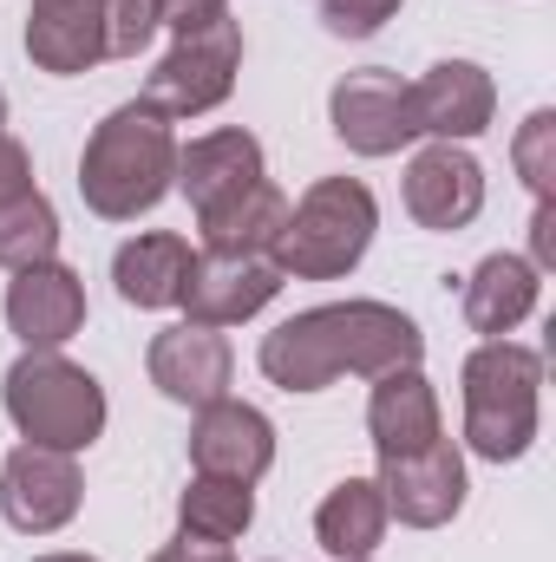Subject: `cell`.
I'll use <instances>...</instances> for the list:
<instances>
[{
	"instance_id": "cell-1",
	"label": "cell",
	"mask_w": 556,
	"mask_h": 562,
	"mask_svg": "<svg viewBox=\"0 0 556 562\" xmlns=\"http://www.w3.org/2000/svg\"><path fill=\"white\" fill-rule=\"evenodd\" d=\"M419 353H425V334L413 327V314L387 301H327L263 334L256 360L281 393H321L341 373L380 380L393 367H419Z\"/></svg>"
},
{
	"instance_id": "cell-2",
	"label": "cell",
	"mask_w": 556,
	"mask_h": 562,
	"mask_svg": "<svg viewBox=\"0 0 556 562\" xmlns=\"http://www.w3.org/2000/svg\"><path fill=\"white\" fill-rule=\"evenodd\" d=\"M170 183H177V132H170V119L138 105V99L105 112V125L86 138V157H79L86 210L105 216V223H138L144 210L164 203Z\"/></svg>"
},
{
	"instance_id": "cell-3",
	"label": "cell",
	"mask_w": 556,
	"mask_h": 562,
	"mask_svg": "<svg viewBox=\"0 0 556 562\" xmlns=\"http://www.w3.org/2000/svg\"><path fill=\"white\" fill-rule=\"evenodd\" d=\"M465 445L491 464H518L537 438V393H544V353L518 340H485L465 360Z\"/></svg>"
},
{
	"instance_id": "cell-4",
	"label": "cell",
	"mask_w": 556,
	"mask_h": 562,
	"mask_svg": "<svg viewBox=\"0 0 556 562\" xmlns=\"http://www.w3.org/2000/svg\"><path fill=\"white\" fill-rule=\"evenodd\" d=\"M374 229H380L374 190H367L360 177H321V183H308V196L288 210L269 262L294 281H334L367 256Z\"/></svg>"
},
{
	"instance_id": "cell-5",
	"label": "cell",
	"mask_w": 556,
	"mask_h": 562,
	"mask_svg": "<svg viewBox=\"0 0 556 562\" xmlns=\"http://www.w3.org/2000/svg\"><path fill=\"white\" fill-rule=\"evenodd\" d=\"M7 419L20 425L26 445H53V451H86L105 431V386L73 367L59 347H26L7 367Z\"/></svg>"
},
{
	"instance_id": "cell-6",
	"label": "cell",
	"mask_w": 556,
	"mask_h": 562,
	"mask_svg": "<svg viewBox=\"0 0 556 562\" xmlns=\"http://www.w3.org/2000/svg\"><path fill=\"white\" fill-rule=\"evenodd\" d=\"M236 72H243V26L230 13H216V20L177 33V46L144 79L138 105L164 112V119H203L236 92Z\"/></svg>"
},
{
	"instance_id": "cell-7",
	"label": "cell",
	"mask_w": 556,
	"mask_h": 562,
	"mask_svg": "<svg viewBox=\"0 0 556 562\" xmlns=\"http://www.w3.org/2000/svg\"><path fill=\"white\" fill-rule=\"evenodd\" d=\"M79 497H86V477L73 464V451H53V445H20L7 451L0 464V510L20 537H53L79 517Z\"/></svg>"
},
{
	"instance_id": "cell-8",
	"label": "cell",
	"mask_w": 556,
	"mask_h": 562,
	"mask_svg": "<svg viewBox=\"0 0 556 562\" xmlns=\"http://www.w3.org/2000/svg\"><path fill=\"white\" fill-rule=\"evenodd\" d=\"M327 119L334 138L347 144L354 157H393L419 138L413 132V105H407V79L387 66H360L327 92Z\"/></svg>"
},
{
	"instance_id": "cell-9",
	"label": "cell",
	"mask_w": 556,
	"mask_h": 562,
	"mask_svg": "<svg viewBox=\"0 0 556 562\" xmlns=\"http://www.w3.org/2000/svg\"><path fill=\"white\" fill-rule=\"evenodd\" d=\"M380 497H387V517L413 524V530H438L465 510V451L452 438H432L425 451H400V458H380Z\"/></svg>"
},
{
	"instance_id": "cell-10",
	"label": "cell",
	"mask_w": 556,
	"mask_h": 562,
	"mask_svg": "<svg viewBox=\"0 0 556 562\" xmlns=\"http://www.w3.org/2000/svg\"><path fill=\"white\" fill-rule=\"evenodd\" d=\"M407 105H413V132L438 144H465L478 132H491V112H498V86L485 66L471 59H438L425 79L407 86Z\"/></svg>"
},
{
	"instance_id": "cell-11",
	"label": "cell",
	"mask_w": 556,
	"mask_h": 562,
	"mask_svg": "<svg viewBox=\"0 0 556 562\" xmlns=\"http://www.w3.org/2000/svg\"><path fill=\"white\" fill-rule=\"evenodd\" d=\"M276 294H281V269L269 256H216V249H203L190 262V281H184L177 307L197 327H236V321L263 314Z\"/></svg>"
},
{
	"instance_id": "cell-12",
	"label": "cell",
	"mask_w": 556,
	"mask_h": 562,
	"mask_svg": "<svg viewBox=\"0 0 556 562\" xmlns=\"http://www.w3.org/2000/svg\"><path fill=\"white\" fill-rule=\"evenodd\" d=\"M151 367V386L177 406H210V400H230V373H236V353L223 340V327H164L144 353Z\"/></svg>"
},
{
	"instance_id": "cell-13",
	"label": "cell",
	"mask_w": 556,
	"mask_h": 562,
	"mask_svg": "<svg viewBox=\"0 0 556 562\" xmlns=\"http://www.w3.org/2000/svg\"><path fill=\"white\" fill-rule=\"evenodd\" d=\"M190 464H197L203 477L256 484V477L276 464V425H269V413H256V406H243V400H210V406H197Z\"/></svg>"
},
{
	"instance_id": "cell-14",
	"label": "cell",
	"mask_w": 556,
	"mask_h": 562,
	"mask_svg": "<svg viewBox=\"0 0 556 562\" xmlns=\"http://www.w3.org/2000/svg\"><path fill=\"white\" fill-rule=\"evenodd\" d=\"M485 210V170L465 144H425L413 164H407V216L419 229H465L471 216Z\"/></svg>"
},
{
	"instance_id": "cell-15",
	"label": "cell",
	"mask_w": 556,
	"mask_h": 562,
	"mask_svg": "<svg viewBox=\"0 0 556 562\" xmlns=\"http://www.w3.org/2000/svg\"><path fill=\"white\" fill-rule=\"evenodd\" d=\"M263 177H269V170H263V144L249 138L243 125H230V132H203V138L177 144V190L190 196L197 216L236 203V196H243L249 183H263Z\"/></svg>"
},
{
	"instance_id": "cell-16",
	"label": "cell",
	"mask_w": 556,
	"mask_h": 562,
	"mask_svg": "<svg viewBox=\"0 0 556 562\" xmlns=\"http://www.w3.org/2000/svg\"><path fill=\"white\" fill-rule=\"evenodd\" d=\"M7 327L26 347H66L86 327V281L66 262H33L7 281Z\"/></svg>"
},
{
	"instance_id": "cell-17",
	"label": "cell",
	"mask_w": 556,
	"mask_h": 562,
	"mask_svg": "<svg viewBox=\"0 0 556 562\" xmlns=\"http://www.w3.org/2000/svg\"><path fill=\"white\" fill-rule=\"evenodd\" d=\"M26 59L53 79L92 72L105 53V0H33L26 7Z\"/></svg>"
},
{
	"instance_id": "cell-18",
	"label": "cell",
	"mask_w": 556,
	"mask_h": 562,
	"mask_svg": "<svg viewBox=\"0 0 556 562\" xmlns=\"http://www.w3.org/2000/svg\"><path fill=\"white\" fill-rule=\"evenodd\" d=\"M367 431H374V451H380V458L425 451L432 438H445L432 380H425L419 367H393V373H380L374 393H367Z\"/></svg>"
},
{
	"instance_id": "cell-19",
	"label": "cell",
	"mask_w": 556,
	"mask_h": 562,
	"mask_svg": "<svg viewBox=\"0 0 556 562\" xmlns=\"http://www.w3.org/2000/svg\"><path fill=\"white\" fill-rule=\"evenodd\" d=\"M537 262H524V256H485L471 281H465V321H471V334H485V340H504L518 321H531L537 314Z\"/></svg>"
},
{
	"instance_id": "cell-20",
	"label": "cell",
	"mask_w": 556,
	"mask_h": 562,
	"mask_svg": "<svg viewBox=\"0 0 556 562\" xmlns=\"http://www.w3.org/2000/svg\"><path fill=\"white\" fill-rule=\"evenodd\" d=\"M387 524H393V517H387L380 484H374V477H341V484L321 497V510H314V543L334 562H360V557L380 550Z\"/></svg>"
},
{
	"instance_id": "cell-21",
	"label": "cell",
	"mask_w": 556,
	"mask_h": 562,
	"mask_svg": "<svg viewBox=\"0 0 556 562\" xmlns=\"http://www.w3.org/2000/svg\"><path fill=\"white\" fill-rule=\"evenodd\" d=\"M190 262L197 249L170 229H151V236H132L119 256H112V281L132 307H177L184 301V281H190Z\"/></svg>"
},
{
	"instance_id": "cell-22",
	"label": "cell",
	"mask_w": 556,
	"mask_h": 562,
	"mask_svg": "<svg viewBox=\"0 0 556 562\" xmlns=\"http://www.w3.org/2000/svg\"><path fill=\"white\" fill-rule=\"evenodd\" d=\"M281 223H288V196H281L269 177H263V183H249L236 203H223V210L197 216L203 249H216V256H276Z\"/></svg>"
},
{
	"instance_id": "cell-23",
	"label": "cell",
	"mask_w": 556,
	"mask_h": 562,
	"mask_svg": "<svg viewBox=\"0 0 556 562\" xmlns=\"http://www.w3.org/2000/svg\"><path fill=\"white\" fill-rule=\"evenodd\" d=\"M177 524L184 537L197 543H236L249 524H256V484H236V477H190V491L177 497Z\"/></svg>"
},
{
	"instance_id": "cell-24",
	"label": "cell",
	"mask_w": 556,
	"mask_h": 562,
	"mask_svg": "<svg viewBox=\"0 0 556 562\" xmlns=\"http://www.w3.org/2000/svg\"><path fill=\"white\" fill-rule=\"evenodd\" d=\"M53 256H59V210L40 190L0 203V269H33Z\"/></svg>"
},
{
	"instance_id": "cell-25",
	"label": "cell",
	"mask_w": 556,
	"mask_h": 562,
	"mask_svg": "<svg viewBox=\"0 0 556 562\" xmlns=\"http://www.w3.org/2000/svg\"><path fill=\"white\" fill-rule=\"evenodd\" d=\"M511 157H518V177L531 183V196L551 203L556 196V112L551 105L524 119V132H518V144H511Z\"/></svg>"
},
{
	"instance_id": "cell-26",
	"label": "cell",
	"mask_w": 556,
	"mask_h": 562,
	"mask_svg": "<svg viewBox=\"0 0 556 562\" xmlns=\"http://www.w3.org/2000/svg\"><path fill=\"white\" fill-rule=\"evenodd\" d=\"M157 33V0H105V53L138 59Z\"/></svg>"
},
{
	"instance_id": "cell-27",
	"label": "cell",
	"mask_w": 556,
	"mask_h": 562,
	"mask_svg": "<svg viewBox=\"0 0 556 562\" xmlns=\"http://www.w3.org/2000/svg\"><path fill=\"white\" fill-rule=\"evenodd\" d=\"M400 7H407V0H321V26H327L334 40H374Z\"/></svg>"
},
{
	"instance_id": "cell-28",
	"label": "cell",
	"mask_w": 556,
	"mask_h": 562,
	"mask_svg": "<svg viewBox=\"0 0 556 562\" xmlns=\"http://www.w3.org/2000/svg\"><path fill=\"white\" fill-rule=\"evenodd\" d=\"M26 190H40V183H33V157H26L20 138L0 132V203H13V196H26Z\"/></svg>"
},
{
	"instance_id": "cell-29",
	"label": "cell",
	"mask_w": 556,
	"mask_h": 562,
	"mask_svg": "<svg viewBox=\"0 0 556 562\" xmlns=\"http://www.w3.org/2000/svg\"><path fill=\"white\" fill-rule=\"evenodd\" d=\"M216 13H223V0H157V26H170V33H190Z\"/></svg>"
},
{
	"instance_id": "cell-30",
	"label": "cell",
	"mask_w": 556,
	"mask_h": 562,
	"mask_svg": "<svg viewBox=\"0 0 556 562\" xmlns=\"http://www.w3.org/2000/svg\"><path fill=\"white\" fill-rule=\"evenodd\" d=\"M151 562H236V557H230V543H197V537H177V543H164Z\"/></svg>"
},
{
	"instance_id": "cell-31",
	"label": "cell",
	"mask_w": 556,
	"mask_h": 562,
	"mask_svg": "<svg viewBox=\"0 0 556 562\" xmlns=\"http://www.w3.org/2000/svg\"><path fill=\"white\" fill-rule=\"evenodd\" d=\"M531 249H537V269H556V196L537 203V216H531Z\"/></svg>"
},
{
	"instance_id": "cell-32",
	"label": "cell",
	"mask_w": 556,
	"mask_h": 562,
	"mask_svg": "<svg viewBox=\"0 0 556 562\" xmlns=\"http://www.w3.org/2000/svg\"><path fill=\"white\" fill-rule=\"evenodd\" d=\"M33 562H92V557H73V550H53V557H33Z\"/></svg>"
},
{
	"instance_id": "cell-33",
	"label": "cell",
	"mask_w": 556,
	"mask_h": 562,
	"mask_svg": "<svg viewBox=\"0 0 556 562\" xmlns=\"http://www.w3.org/2000/svg\"><path fill=\"white\" fill-rule=\"evenodd\" d=\"M0 132H7V92H0Z\"/></svg>"
},
{
	"instance_id": "cell-34",
	"label": "cell",
	"mask_w": 556,
	"mask_h": 562,
	"mask_svg": "<svg viewBox=\"0 0 556 562\" xmlns=\"http://www.w3.org/2000/svg\"><path fill=\"white\" fill-rule=\"evenodd\" d=\"M360 562H367V557H360Z\"/></svg>"
}]
</instances>
